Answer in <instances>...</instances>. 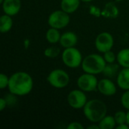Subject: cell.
<instances>
[{
	"label": "cell",
	"mask_w": 129,
	"mask_h": 129,
	"mask_svg": "<svg viewBox=\"0 0 129 129\" xmlns=\"http://www.w3.org/2000/svg\"><path fill=\"white\" fill-rule=\"evenodd\" d=\"M33 88V79L32 76L23 71L13 73L9 77L8 91L16 96H25L29 94Z\"/></svg>",
	"instance_id": "obj_1"
},
{
	"label": "cell",
	"mask_w": 129,
	"mask_h": 129,
	"mask_svg": "<svg viewBox=\"0 0 129 129\" xmlns=\"http://www.w3.org/2000/svg\"><path fill=\"white\" fill-rule=\"evenodd\" d=\"M107 107L106 104L99 99L88 101L83 107V113L85 118L92 123H98L107 116Z\"/></svg>",
	"instance_id": "obj_2"
},
{
	"label": "cell",
	"mask_w": 129,
	"mask_h": 129,
	"mask_svg": "<svg viewBox=\"0 0 129 129\" xmlns=\"http://www.w3.org/2000/svg\"><path fill=\"white\" fill-rule=\"evenodd\" d=\"M107 63L103 56L98 54H91L83 58L82 69L85 73L98 75L103 73Z\"/></svg>",
	"instance_id": "obj_3"
},
{
	"label": "cell",
	"mask_w": 129,
	"mask_h": 129,
	"mask_svg": "<svg viewBox=\"0 0 129 129\" xmlns=\"http://www.w3.org/2000/svg\"><path fill=\"white\" fill-rule=\"evenodd\" d=\"M61 58L65 66L73 69L80 67L83 60L82 53L75 47L64 48L61 54Z\"/></svg>",
	"instance_id": "obj_4"
},
{
	"label": "cell",
	"mask_w": 129,
	"mask_h": 129,
	"mask_svg": "<svg viewBox=\"0 0 129 129\" xmlns=\"http://www.w3.org/2000/svg\"><path fill=\"white\" fill-rule=\"evenodd\" d=\"M47 81L52 87L57 89H62L69 85L70 78L65 70L61 69H54L48 74Z\"/></svg>",
	"instance_id": "obj_5"
},
{
	"label": "cell",
	"mask_w": 129,
	"mask_h": 129,
	"mask_svg": "<svg viewBox=\"0 0 129 129\" xmlns=\"http://www.w3.org/2000/svg\"><path fill=\"white\" fill-rule=\"evenodd\" d=\"M70 14L61 10H56L50 14L48 18V23L50 27L62 29L70 22Z\"/></svg>",
	"instance_id": "obj_6"
},
{
	"label": "cell",
	"mask_w": 129,
	"mask_h": 129,
	"mask_svg": "<svg viewBox=\"0 0 129 129\" xmlns=\"http://www.w3.org/2000/svg\"><path fill=\"white\" fill-rule=\"evenodd\" d=\"M98 80L95 75L85 73L77 79V86L85 92H91L98 89Z\"/></svg>",
	"instance_id": "obj_7"
},
{
	"label": "cell",
	"mask_w": 129,
	"mask_h": 129,
	"mask_svg": "<svg viewBox=\"0 0 129 129\" xmlns=\"http://www.w3.org/2000/svg\"><path fill=\"white\" fill-rule=\"evenodd\" d=\"M88 100L85 91L81 89H74L71 91L67 95V103L70 107L79 110L83 109Z\"/></svg>",
	"instance_id": "obj_8"
},
{
	"label": "cell",
	"mask_w": 129,
	"mask_h": 129,
	"mask_svg": "<svg viewBox=\"0 0 129 129\" xmlns=\"http://www.w3.org/2000/svg\"><path fill=\"white\" fill-rule=\"evenodd\" d=\"M94 45L96 49L101 52L104 53L112 50L114 45V39L111 33L108 32H103L98 34L95 39Z\"/></svg>",
	"instance_id": "obj_9"
},
{
	"label": "cell",
	"mask_w": 129,
	"mask_h": 129,
	"mask_svg": "<svg viewBox=\"0 0 129 129\" xmlns=\"http://www.w3.org/2000/svg\"><path fill=\"white\" fill-rule=\"evenodd\" d=\"M98 90L101 94L110 97L116 94L117 89L115 83L113 81H111L109 78H105L98 81Z\"/></svg>",
	"instance_id": "obj_10"
},
{
	"label": "cell",
	"mask_w": 129,
	"mask_h": 129,
	"mask_svg": "<svg viewBox=\"0 0 129 129\" xmlns=\"http://www.w3.org/2000/svg\"><path fill=\"white\" fill-rule=\"evenodd\" d=\"M4 14L11 17L17 15L21 8L20 0H5L2 4Z\"/></svg>",
	"instance_id": "obj_11"
},
{
	"label": "cell",
	"mask_w": 129,
	"mask_h": 129,
	"mask_svg": "<svg viewBox=\"0 0 129 129\" xmlns=\"http://www.w3.org/2000/svg\"><path fill=\"white\" fill-rule=\"evenodd\" d=\"M59 43L64 48L75 47L78 43V36L74 32H66L61 34Z\"/></svg>",
	"instance_id": "obj_12"
},
{
	"label": "cell",
	"mask_w": 129,
	"mask_h": 129,
	"mask_svg": "<svg viewBox=\"0 0 129 129\" xmlns=\"http://www.w3.org/2000/svg\"><path fill=\"white\" fill-rule=\"evenodd\" d=\"M117 85L122 90H129V68L122 69L116 76Z\"/></svg>",
	"instance_id": "obj_13"
},
{
	"label": "cell",
	"mask_w": 129,
	"mask_h": 129,
	"mask_svg": "<svg viewBox=\"0 0 129 129\" xmlns=\"http://www.w3.org/2000/svg\"><path fill=\"white\" fill-rule=\"evenodd\" d=\"M119 11L114 2H107L102 9L101 16L105 18H116L119 16Z\"/></svg>",
	"instance_id": "obj_14"
},
{
	"label": "cell",
	"mask_w": 129,
	"mask_h": 129,
	"mask_svg": "<svg viewBox=\"0 0 129 129\" xmlns=\"http://www.w3.org/2000/svg\"><path fill=\"white\" fill-rule=\"evenodd\" d=\"M80 2V0H61L60 8L68 14H73L78 10Z\"/></svg>",
	"instance_id": "obj_15"
},
{
	"label": "cell",
	"mask_w": 129,
	"mask_h": 129,
	"mask_svg": "<svg viewBox=\"0 0 129 129\" xmlns=\"http://www.w3.org/2000/svg\"><path fill=\"white\" fill-rule=\"evenodd\" d=\"M13 26L12 17L8 14H3L0 17V32L2 33H8Z\"/></svg>",
	"instance_id": "obj_16"
},
{
	"label": "cell",
	"mask_w": 129,
	"mask_h": 129,
	"mask_svg": "<svg viewBox=\"0 0 129 129\" xmlns=\"http://www.w3.org/2000/svg\"><path fill=\"white\" fill-rule=\"evenodd\" d=\"M61 34L58 29L50 27L46 33H45V39L47 42L50 44H56L60 42Z\"/></svg>",
	"instance_id": "obj_17"
},
{
	"label": "cell",
	"mask_w": 129,
	"mask_h": 129,
	"mask_svg": "<svg viewBox=\"0 0 129 129\" xmlns=\"http://www.w3.org/2000/svg\"><path fill=\"white\" fill-rule=\"evenodd\" d=\"M116 61L122 68H129V48H123L118 52Z\"/></svg>",
	"instance_id": "obj_18"
},
{
	"label": "cell",
	"mask_w": 129,
	"mask_h": 129,
	"mask_svg": "<svg viewBox=\"0 0 129 129\" xmlns=\"http://www.w3.org/2000/svg\"><path fill=\"white\" fill-rule=\"evenodd\" d=\"M100 129H113L116 127V122L114 116L107 115L98 122Z\"/></svg>",
	"instance_id": "obj_19"
},
{
	"label": "cell",
	"mask_w": 129,
	"mask_h": 129,
	"mask_svg": "<svg viewBox=\"0 0 129 129\" xmlns=\"http://www.w3.org/2000/svg\"><path fill=\"white\" fill-rule=\"evenodd\" d=\"M119 64L118 63H107L103 73L104 75L107 77V78H113L114 76H117L118 73H119Z\"/></svg>",
	"instance_id": "obj_20"
},
{
	"label": "cell",
	"mask_w": 129,
	"mask_h": 129,
	"mask_svg": "<svg viewBox=\"0 0 129 129\" xmlns=\"http://www.w3.org/2000/svg\"><path fill=\"white\" fill-rule=\"evenodd\" d=\"M60 49L57 46H50L45 49L44 55L48 58H55L59 56Z\"/></svg>",
	"instance_id": "obj_21"
},
{
	"label": "cell",
	"mask_w": 129,
	"mask_h": 129,
	"mask_svg": "<svg viewBox=\"0 0 129 129\" xmlns=\"http://www.w3.org/2000/svg\"><path fill=\"white\" fill-rule=\"evenodd\" d=\"M116 122V125L126 123V113L124 111H117L113 116Z\"/></svg>",
	"instance_id": "obj_22"
},
{
	"label": "cell",
	"mask_w": 129,
	"mask_h": 129,
	"mask_svg": "<svg viewBox=\"0 0 129 129\" xmlns=\"http://www.w3.org/2000/svg\"><path fill=\"white\" fill-rule=\"evenodd\" d=\"M104 58L107 63H115V61L117 59V54H116L113 51L110 50L108 51H106L104 53Z\"/></svg>",
	"instance_id": "obj_23"
},
{
	"label": "cell",
	"mask_w": 129,
	"mask_h": 129,
	"mask_svg": "<svg viewBox=\"0 0 129 129\" xmlns=\"http://www.w3.org/2000/svg\"><path fill=\"white\" fill-rule=\"evenodd\" d=\"M121 104L122 107L126 109L127 110H129V90H126L121 97Z\"/></svg>",
	"instance_id": "obj_24"
},
{
	"label": "cell",
	"mask_w": 129,
	"mask_h": 129,
	"mask_svg": "<svg viewBox=\"0 0 129 129\" xmlns=\"http://www.w3.org/2000/svg\"><path fill=\"white\" fill-rule=\"evenodd\" d=\"M8 83H9V77L5 73H1L0 74V88L5 89L8 88Z\"/></svg>",
	"instance_id": "obj_25"
},
{
	"label": "cell",
	"mask_w": 129,
	"mask_h": 129,
	"mask_svg": "<svg viewBox=\"0 0 129 129\" xmlns=\"http://www.w3.org/2000/svg\"><path fill=\"white\" fill-rule=\"evenodd\" d=\"M102 9H101L99 7H97L95 5H91L89 7V14H91L94 17H99L101 16Z\"/></svg>",
	"instance_id": "obj_26"
},
{
	"label": "cell",
	"mask_w": 129,
	"mask_h": 129,
	"mask_svg": "<svg viewBox=\"0 0 129 129\" xmlns=\"http://www.w3.org/2000/svg\"><path fill=\"white\" fill-rule=\"evenodd\" d=\"M67 129H83L84 126L79 122H72L67 126Z\"/></svg>",
	"instance_id": "obj_27"
},
{
	"label": "cell",
	"mask_w": 129,
	"mask_h": 129,
	"mask_svg": "<svg viewBox=\"0 0 129 129\" xmlns=\"http://www.w3.org/2000/svg\"><path fill=\"white\" fill-rule=\"evenodd\" d=\"M7 106H8V103H7L6 99L4 98H0V110L3 111L6 108Z\"/></svg>",
	"instance_id": "obj_28"
},
{
	"label": "cell",
	"mask_w": 129,
	"mask_h": 129,
	"mask_svg": "<svg viewBox=\"0 0 129 129\" xmlns=\"http://www.w3.org/2000/svg\"><path fill=\"white\" fill-rule=\"evenodd\" d=\"M116 128L117 129H129V125L127 123H124V124H121V125H116Z\"/></svg>",
	"instance_id": "obj_29"
},
{
	"label": "cell",
	"mask_w": 129,
	"mask_h": 129,
	"mask_svg": "<svg viewBox=\"0 0 129 129\" xmlns=\"http://www.w3.org/2000/svg\"><path fill=\"white\" fill-rule=\"evenodd\" d=\"M30 45V41L29 39H26L23 42V47L25 49H28Z\"/></svg>",
	"instance_id": "obj_30"
},
{
	"label": "cell",
	"mask_w": 129,
	"mask_h": 129,
	"mask_svg": "<svg viewBox=\"0 0 129 129\" xmlns=\"http://www.w3.org/2000/svg\"><path fill=\"white\" fill-rule=\"evenodd\" d=\"M87 129H100V127H99V125L96 124V123H93L90 125H88L87 127Z\"/></svg>",
	"instance_id": "obj_31"
},
{
	"label": "cell",
	"mask_w": 129,
	"mask_h": 129,
	"mask_svg": "<svg viewBox=\"0 0 129 129\" xmlns=\"http://www.w3.org/2000/svg\"><path fill=\"white\" fill-rule=\"evenodd\" d=\"M126 123L129 125V110L126 113Z\"/></svg>",
	"instance_id": "obj_32"
},
{
	"label": "cell",
	"mask_w": 129,
	"mask_h": 129,
	"mask_svg": "<svg viewBox=\"0 0 129 129\" xmlns=\"http://www.w3.org/2000/svg\"><path fill=\"white\" fill-rule=\"evenodd\" d=\"M80 1L83 2H93L94 0H80Z\"/></svg>",
	"instance_id": "obj_33"
},
{
	"label": "cell",
	"mask_w": 129,
	"mask_h": 129,
	"mask_svg": "<svg viewBox=\"0 0 129 129\" xmlns=\"http://www.w3.org/2000/svg\"><path fill=\"white\" fill-rule=\"evenodd\" d=\"M4 1H5V0H0V4L2 5V4L3 3V2H4Z\"/></svg>",
	"instance_id": "obj_34"
},
{
	"label": "cell",
	"mask_w": 129,
	"mask_h": 129,
	"mask_svg": "<svg viewBox=\"0 0 129 129\" xmlns=\"http://www.w3.org/2000/svg\"><path fill=\"white\" fill-rule=\"evenodd\" d=\"M122 1H123V0H116V2H122Z\"/></svg>",
	"instance_id": "obj_35"
}]
</instances>
